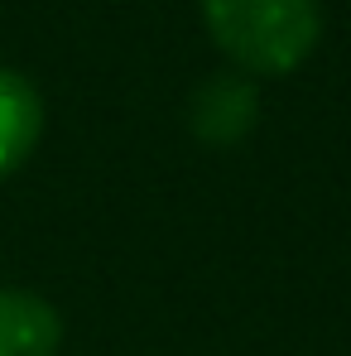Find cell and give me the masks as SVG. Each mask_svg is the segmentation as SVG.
I'll return each mask as SVG.
<instances>
[{"label": "cell", "instance_id": "4", "mask_svg": "<svg viewBox=\"0 0 351 356\" xmlns=\"http://www.w3.org/2000/svg\"><path fill=\"white\" fill-rule=\"evenodd\" d=\"M63 313L34 289L0 284V356H58Z\"/></svg>", "mask_w": 351, "mask_h": 356}, {"label": "cell", "instance_id": "2", "mask_svg": "<svg viewBox=\"0 0 351 356\" xmlns=\"http://www.w3.org/2000/svg\"><path fill=\"white\" fill-rule=\"evenodd\" d=\"M260 120V92L245 72H217L207 77L193 102H188V130L202 140V145H240Z\"/></svg>", "mask_w": 351, "mask_h": 356}, {"label": "cell", "instance_id": "3", "mask_svg": "<svg viewBox=\"0 0 351 356\" xmlns=\"http://www.w3.org/2000/svg\"><path fill=\"white\" fill-rule=\"evenodd\" d=\"M44 125H49V111H44L39 87L24 72L0 67V183L34 159Z\"/></svg>", "mask_w": 351, "mask_h": 356}, {"label": "cell", "instance_id": "1", "mask_svg": "<svg viewBox=\"0 0 351 356\" xmlns=\"http://www.w3.org/2000/svg\"><path fill=\"white\" fill-rule=\"evenodd\" d=\"M202 24L245 77H289L323 39L318 0H202Z\"/></svg>", "mask_w": 351, "mask_h": 356}]
</instances>
